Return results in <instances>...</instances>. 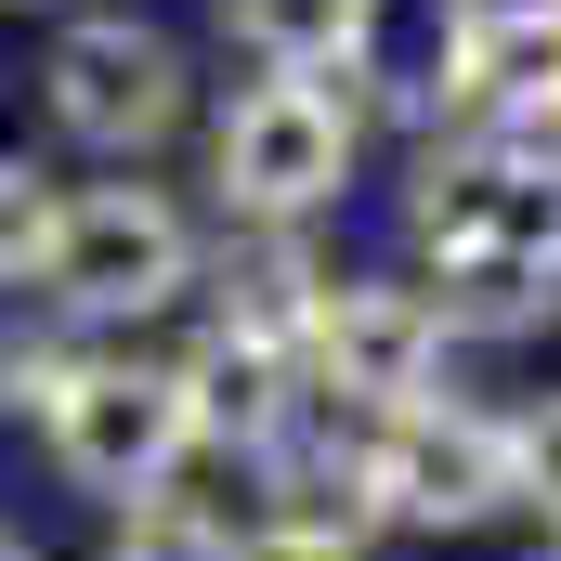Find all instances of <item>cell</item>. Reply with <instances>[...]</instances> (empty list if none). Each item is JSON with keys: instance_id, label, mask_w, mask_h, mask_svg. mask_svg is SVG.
I'll list each match as a JSON object with an SVG mask.
<instances>
[{"instance_id": "8992f818", "label": "cell", "mask_w": 561, "mask_h": 561, "mask_svg": "<svg viewBox=\"0 0 561 561\" xmlns=\"http://www.w3.org/2000/svg\"><path fill=\"white\" fill-rule=\"evenodd\" d=\"M300 353L327 366V392H353V405L405 419V405H431L444 327H431L419 287H327V300H313V327H300Z\"/></svg>"}, {"instance_id": "ba28073f", "label": "cell", "mask_w": 561, "mask_h": 561, "mask_svg": "<svg viewBox=\"0 0 561 561\" xmlns=\"http://www.w3.org/2000/svg\"><path fill=\"white\" fill-rule=\"evenodd\" d=\"M287 379H300V353L222 340V327H209V340L170 366V392H183V431H196V444H249V457H275V444H287V405H300Z\"/></svg>"}, {"instance_id": "5b68a950", "label": "cell", "mask_w": 561, "mask_h": 561, "mask_svg": "<svg viewBox=\"0 0 561 561\" xmlns=\"http://www.w3.org/2000/svg\"><path fill=\"white\" fill-rule=\"evenodd\" d=\"M366 483H379V523H483L510 496V431L470 405H405L379 431Z\"/></svg>"}, {"instance_id": "5bb4252c", "label": "cell", "mask_w": 561, "mask_h": 561, "mask_svg": "<svg viewBox=\"0 0 561 561\" xmlns=\"http://www.w3.org/2000/svg\"><path fill=\"white\" fill-rule=\"evenodd\" d=\"M105 561H249V536L209 510V496H131L105 523Z\"/></svg>"}, {"instance_id": "e0dca14e", "label": "cell", "mask_w": 561, "mask_h": 561, "mask_svg": "<svg viewBox=\"0 0 561 561\" xmlns=\"http://www.w3.org/2000/svg\"><path fill=\"white\" fill-rule=\"evenodd\" d=\"M510 496L561 510V392L536 405V419H510Z\"/></svg>"}, {"instance_id": "d6986e66", "label": "cell", "mask_w": 561, "mask_h": 561, "mask_svg": "<svg viewBox=\"0 0 561 561\" xmlns=\"http://www.w3.org/2000/svg\"><path fill=\"white\" fill-rule=\"evenodd\" d=\"M0 561H39V549H26V536H0Z\"/></svg>"}, {"instance_id": "277c9868", "label": "cell", "mask_w": 561, "mask_h": 561, "mask_svg": "<svg viewBox=\"0 0 561 561\" xmlns=\"http://www.w3.org/2000/svg\"><path fill=\"white\" fill-rule=\"evenodd\" d=\"M39 444H53V470H66L79 496H105V510H131V496H170V470L196 457L170 366H131V353H92V366L66 379V405L39 419Z\"/></svg>"}, {"instance_id": "ac0fdd59", "label": "cell", "mask_w": 561, "mask_h": 561, "mask_svg": "<svg viewBox=\"0 0 561 561\" xmlns=\"http://www.w3.org/2000/svg\"><path fill=\"white\" fill-rule=\"evenodd\" d=\"M249 561H327V549H287V536H249Z\"/></svg>"}, {"instance_id": "7c38bea8", "label": "cell", "mask_w": 561, "mask_h": 561, "mask_svg": "<svg viewBox=\"0 0 561 561\" xmlns=\"http://www.w3.org/2000/svg\"><path fill=\"white\" fill-rule=\"evenodd\" d=\"M222 39L262 53L275 79H327V66H353L366 0H222Z\"/></svg>"}, {"instance_id": "9a60e30c", "label": "cell", "mask_w": 561, "mask_h": 561, "mask_svg": "<svg viewBox=\"0 0 561 561\" xmlns=\"http://www.w3.org/2000/svg\"><path fill=\"white\" fill-rule=\"evenodd\" d=\"M79 366H92V340H79L66 313H53V327H26V340H0V419H53Z\"/></svg>"}, {"instance_id": "7a4b0ae2", "label": "cell", "mask_w": 561, "mask_h": 561, "mask_svg": "<svg viewBox=\"0 0 561 561\" xmlns=\"http://www.w3.org/2000/svg\"><path fill=\"white\" fill-rule=\"evenodd\" d=\"M39 105H53V131L79 144V157H157V144L183 131V105H196V79H183V39L170 26H144V13H79L53 53H39Z\"/></svg>"}, {"instance_id": "4fadbf2b", "label": "cell", "mask_w": 561, "mask_h": 561, "mask_svg": "<svg viewBox=\"0 0 561 561\" xmlns=\"http://www.w3.org/2000/svg\"><path fill=\"white\" fill-rule=\"evenodd\" d=\"M419 300H431V327H483V340H510V327L549 313V275L510 262V249H444V287H419Z\"/></svg>"}, {"instance_id": "9c48e42d", "label": "cell", "mask_w": 561, "mask_h": 561, "mask_svg": "<svg viewBox=\"0 0 561 561\" xmlns=\"http://www.w3.org/2000/svg\"><path fill=\"white\" fill-rule=\"evenodd\" d=\"M222 340H262V353H300V327H313V300H327V262L300 249V222H249L236 249H222Z\"/></svg>"}, {"instance_id": "52a82bcc", "label": "cell", "mask_w": 561, "mask_h": 561, "mask_svg": "<svg viewBox=\"0 0 561 561\" xmlns=\"http://www.w3.org/2000/svg\"><path fill=\"white\" fill-rule=\"evenodd\" d=\"M419 236L431 249H510V262L561 275V170H536L523 144H496V157H431Z\"/></svg>"}, {"instance_id": "30bf717a", "label": "cell", "mask_w": 561, "mask_h": 561, "mask_svg": "<svg viewBox=\"0 0 561 561\" xmlns=\"http://www.w3.org/2000/svg\"><path fill=\"white\" fill-rule=\"evenodd\" d=\"M262 536L353 561L366 536H379V483H366V457H353V470H340V457H287V470H275V510H262Z\"/></svg>"}, {"instance_id": "3957f363", "label": "cell", "mask_w": 561, "mask_h": 561, "mask_svg": "<svg viewBox=\"0 0 561 561\" xmlns=\"http://www.w3.org/2000/svg\"><path fill=\"white\" fill-rule=\"evenodd\" d=\"M209 183H222L236 222H300V209H327V196L353 183V92H327V79H262V92H236L222 131H209Z\"/></svg>"}, {"instance_id": "6da1fadb", "label": "cell", "mask_w": 561, "mask_h": 561, "mask_svg": "<svg viewBox=\"0 0 561 561\" xmlns=\"http://www.w3.org/2000/svg\"><path fill=\"white\" fill-rule=\"evenodd\" d=\"M196 287V222L157 183H79L53 196V249H39V300L92 340V327H144Z\"/></svg>"}, {"instance_id": "2e32d148", "label": "cell", "mask_w": 561, "mask_h": 561, "mask_svg": "<svg viewBox=\"0 0 561 561\" xmlns=\"http://www.w3.org/2000/svg\"><path fill=\"white\" fill-rule=\"evenodd\" d=\"M39 249H53V183L0 157V287H39Z\"/></svg>"}, {"instance_id": "8fae6325", "label": "cell", "mask_w": 561, "mask_h": 561, "mask_svg": "<svg viewBox=\"0 0 561 561\" xmlns=\"http://www.w3.org/2000/svg\"><path fill=\"white\" fill-rule=\"evenodd\" d=\"M457 92H470V105H510V118H549V105H561V0L470 26V66H457Z\"/></svg>"}]
</instances>
